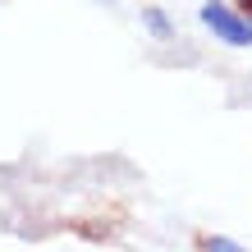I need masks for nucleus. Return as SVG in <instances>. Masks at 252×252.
Segmentation results:
<instances>
[{
  "label": "nucleus",
  "instance_id": "f03ea898",
  "mask_svg": "<svg viewBox=\"0 0 252 252\" xmlns=\"http://www.w3.org/2000/svg\"><path fill=\"white\" fill-rule=\"evenodd\" d=\"M147 28H152L156 37H165V32H170V23L160 19V9H147Z\"/></svg>",
  "mask_w": 252,
  "mask_h": 252
},
{
  "label": "nucleus",
  "instance_id": "20e7f679",
  "mask_svg": "<svg viewBox=\"0 0 252 252\" xmlns=\"http://www.w3.org/2000/svg\"><path fill=\"white\" fill-rule=\"evenodd\" d=\"M239 14H248V19H252V0H239Z\"/></svg>",
  "mask_w": 252,
  "mask_h": 252
},
{
  "label": "nucleus",
  "instance_id": "7ed1b4c3",
  "mask_svg": "<svg viewBox=\"0 0 252 252\" xmlns=\"http://www.w3.org/2000/svg\"><path fill=\"white\" fill-rule=\"evenodd\" d=\"M206 252H243V248L229 243V239H206Z\"/></svg>",
  "mask_w": 252,
  "mask_h": 252
},
{
  "label": "nucleus",
  "instance_id": "f257e3e1",
  "mask_svg": "<svg viewBox=\"0 0 252 252\" xmlns=\"http://www.w3.org/2000/svg\"><path fill=\"white\" fill-rule=\"evenodd\" d=\"M202 23L211 28L220 41H229V46H252V19L229 5H220V0H206L202 5Z\"/></svg>",
  "mask_w": 252,
  "mask_h": 252
}]
</instances>
